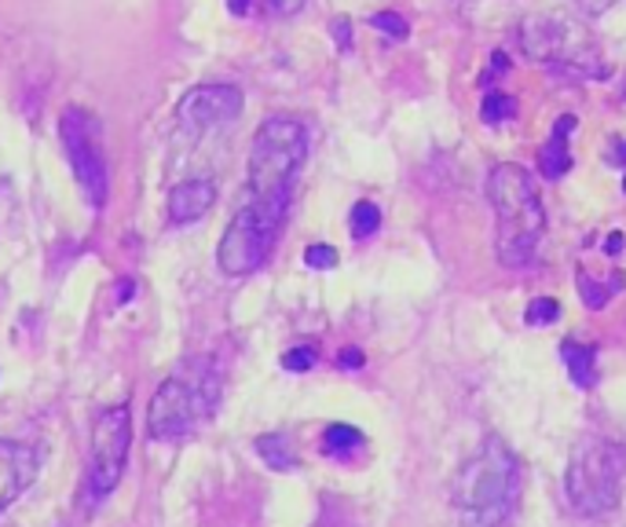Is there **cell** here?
<instances>
[{
	"mask_svg": "<svg viewBox=\"0 0 626 527\" xmlns=\"http://www.w3.org/2000/svg\"><path fill=\"white\" fill-rule=\"evenodd\" d=\"M257 451H260V458L268 462L271 469H279V473H290L297 465V454H294L290 440H286V436H260Z\"/></svg>",
	"mask_w": 626,
	"mask_h": 527,
	"instance_id": "cell-15",
	"label": "cell"
},
{
	"mask_svg": "<svg viewBox=\"0 0 626 527\" xmlns=\"http://www.w3.org/2000/svg\"><path fill=\"white\" fill-rule=\"evenodd\" d=\"M488 198L491 209H495L499 260L505 268H527L532 257L538 254V242H543L546 231V209L532 173L510 162L495 165L488 179Z\"/></svg>",
	"mask_w": 626,
	"mask_h": 527,
	"instance_id": "cell-2",
	"label": "cell"
},
{
	"mask_svg": "<svg viewBox=\"0 0 626 527\" xmlns=\"http://www.w3.org/2000/svg\"><path fill=\"white\" fill-rule=\"evenodd\" d=\"M363 447V433L352 425H330L327 436H322V451L330 454V458H348V454H356Z\"/></svg>",
	"mask_w": 626,
	"mask_h": 527,
	"instance_id": "cell-14",
	"label": "cell"
},
{
	"mask_svg": "<svg viewBox=\"0 0 626 527\" xmlns=\"http://www.w3.org/2000/svg\"><path fill=\"white\" fill-rule=\"evenodd\" d=\"M572 128H575V117L564 114L561 122H557V128H553V136L546 140V147L538 151V169H543V176L557 179V176L568 173L572 154H568V140H564V136H568Z\"/></svg>",
	"mask_w": 626,
	"mask_h": 527,
	"instance_id": "cell-12",
	"label": "cell"
},
{
	"mask_svg": "<svg viewBox=\"0 0 626 527\" xmlns=\"http://www.w3.org/2000/svg\"><path fill=\"white\" fill-rule=\"evenodd\" d=\"M561 359H564V366H568L575 385L579 389L594 385V349H586V344H579V341H564Z\"/></svg>",
	"mask_w": 626,
	"mask_h": 527,
	"instance_id": "cell-13",
	"label": "cell"
},
{
	"mask_svg": "<svg viewBox=\"0 0 626 527\" xmlns=\"http://www.w3.org/2000/svg\"><path fill=\"white\" fill-rule=\"evenodd\" d=\"M516 114V103L510 100V95H484V122H505V117Z\"/></svg>",
	"mask_w": 626,
	"mask_h": 527,
	"instance_id": "cell-18",
	"label": "cell"
},
{
	"mask_svg": "<svg viewBox=\"0 0 626 527\" xmlns=\"http://www.w3.org/2000/svg\"><path fill=\"white\" fill-rule=\"evenodd\" d=\"M557 316H561V304L550 301V297H538V301H532L524 311L527 327H550V322H557Z\"/></svg>",
	"mask_w": 626,
	"mask_h": 527,
	"instance_id": "cell-17",
	"label": "cell"
},
{
	"mask_svg": "<svg viewBox=\"0 0 626 527\" xmlns=\"http://www.w3.org/2000/svg\"><path fill=\"white\" fill-rule=\"evenodd\" d=\"M308 158V128L290 114H271L257 128L249 151V190L253 198L290 202L294 179Z\"/></svg>",
	"mask_w": 626,
	"mask_h": 527,
	"instance_id": "cell-4",
	"label": "cell"
},
{
	"mask_svg": "<svg viewBox=\"0 0 626 527\" xmlns=\"http://www.w3.org/2000/svg\"><path fill=\"white\" fill-rule=\"evenodd\" d=\"M264 4H268L271 16H297L305 8V0H264Z\"/></svg>",
	"mask_w": 626,
	"mask_h": 527,
	"instance_id": "cell-22",
	"label": "cell"
},
{
	"mask_svg": "<svg viewBox=\"0 0 626 527\" xmlns=\"http://www.w3.org/2000/svg\"><path fill=\"white\" fill-rule=\"evenodd\" d=\"M341 366L345 370H359V366H363V352H359V349H345L341 352Z\"/></svg>",
	"mask_w": 626,
	"mask_h": 527,
	"instance_id": "cell-23",
	"label": "cell"
},
{
	"mask_svg": "<svg viewBox=\"0 0 626 527\" xmlns=\"http://www.w3.org/2000/svg\"><path fill=\"white\" fill-rule=\"evenodd\" d=\"M129 447H132V411L125 403L106 406L92 422L89 473H84V495H89V502H103L122 484Z\"/></svg>",
	"mask_w": 626,
	"mask_h": 527,
	"instance_id": "cell-7",
	"label": "cell"
},
{
	"mask_svg": "<svg viewBox=\"0 0 626 527\" xmlns=\"http://www.w3.org/2000/svg\"><path fill=\"white\" fill-rule=\"evenodd\" d=\"M568 506L579 517H605L626 490V447L616 440H583L564 476Z\"/></svg>",
	"mask_w": 626,
	"mask_h": 527,
	"instance_id": "cell-5",
	"label": "cell"
},
{
	"mask_svg": "<svg viewBox=\"0 0 626 527\" xmlns=\"http://www.w3.org/2000/svg\"><path fill=\"white\" fill-rule=\"evenodd\" d=\"M521 498V462L502 440H484L451 484L459 527H505Z\"/></svg>",
	"mask_w": 626,
	"mask_h": 527,
	"instance_id": "cell-1",
	"label": "cell"
},
{
	"mask_svg": "<svg viewBox=\"0 0 626 527\" xmlns=\"http://www.w3.org/2000/svg\"><path fill=\"white\" fill-rule=\"evenodd\" d=\"M243 114V92L235 85H202L191 89L176 106L179 136H206L213 128L232 125Z\"/></svg>",
	"mask_w": 626,
	"mask_h": 527,
	"instance_id": "cell-9",
	"label": "cell"
},
{
	"mask_svg": "<svg viewBox=\"0 0 626 527\" xmlns=\"http://www.w3.org/2000/svg\"><path fill=\"white\" fill-rule=\"evenodd\" d=\"M619 246H623V238L612 235V238H608V254H619Z\"/></svg>",
	"mask_w": 626,
	"mask_h": 527,
	"instance_id": "cell-26",
	"label": "cell"
},
{
	"mask_svg": "<svg viewBox=\"0 0 626 527\" xmlns=\"http://www.w3.org/2000/svg\"><path fill=\"white\" fill-rule=\"evenodd\" d=\"M216 403H220V378L206 363H184L154 392L147 411V433L151 440L162 443L184 440L216 411Z\"/></svg>",
	"mask_w": 626,
	"mask_h": 527,
	"instance_id": "cell-3",
	"label": "cell"
},
{
	"mask_svg": "<svg viewBox=\"0 0 626 527\" xmlns=\"http://www.w3.org/2000/svg\"><path fill=\"white\" fill-rule=\"evenodd\" d=\"M286 209H290V202L246 195V202L238 206L232 224H227L220 246H216V264H220L227 275L257 271L275 249V238L283 231Z\"/></svg>",
	"mask_w": 626,
	"mask_h": 527,
	"instance_id": "cell-6",
	"label": "cell"
},
{
	"mask_svg": "<svg viewBox=\"0 0 626 527\" xmlns=\"http://www.w3.org/2000/svg\"><path fill=\"white\" fill-rule=\"evenodd\" d=\"M129 297H132V282H122V286H117V304H125Z\"/></svg>",
	"mask_w": 626,
	"mask_h": 527,
	"instance_id": "cell-25",
	"label": "cell"
},
{
	"mask_svg": "<svg viewBox=\"0 0 626 527\" xmlns=\"http://www.w3.org/2000/svg\"><path fill=\"white\" fill-rule=\"evenodd\" d=\"M59 136H63L70 169L78 176V187L84 202L92 209L106 206V190H111V169H106V154H103V128L92 114L70 106L59 117Z\"/></svg>",
	"mask_w": 626,
	"mask_h": 527,
	"instance_id": "cell-8",
	"label": "cell"
},
{
	"mask_svg": "<svg viewBox=\"0 0 626 527\" xmlns=\"http://www.w3.org/2000/svg\"><path fill=\"white\" fill-rule=\"evenodd\" d=\"M305 264H308V268H316V271H327V268H333V264H337V249L333 246H308L305 249Z\"/></svg>",
	"mask_w": 626,
	"mask_h": 527,
	"instance_id": "cell-20",
	"label": "cell"
},
{
	"mask_svg": "<svg viewBox=\"0 0 626 527\" xmlns=\"http://www.w3.org/2000/svg\"><path fill=\"white\" fill-rule=\"evenodd\" d=\"M623 190H626V184H623Z\"/></svg>",
	"mask_w": 626,
	"mask_h": 527,
	"instance_id": "cell-27",
	"label": "cell"
},
{
	"mask_svg": "<svg viewBox=\"0 0 626 527\" xmlns=\"http://www.w3.org/2000/svg\"><path fill=\"white\" fill-rule=\"evenodd\" d=\"M374 27H378L381 33H389V38H396V41H403L407 33H411L407 19L396 16V11H381V16H374Z\"/></svg>",
	"mask_w": 626,
	"mask_h": 527,
	"instance_id": "cell-19",
	"label": "cell"
},
{
	"mask_svg": "<svg viewBox=\"0 0 626 527\" xmlns=\"http://www.w3.org/2000/svg\"><path fill=\"white\" fill-rule=\"evenodd\" d=\"M283 366L294 370V374H305V370L316 366V349H308V344H305V349H290L283 355Z\"/></svg>",
	"mask_w": 626,
	"mask_h": 527,
	"instance_id": "cell-21",
	"label": "cell"
},
{
	"mask_svg": "<svg viewBox=\"0 0 626 527\" xmlns=\"http://www.w3.org/2000/svg\"><path fill=\"white\" fill-rule=\"evenodd\" d=\"M38 469H41V458L30 443L0 440V513L38 480Z\"/></svg>",
	"mask_w": 626,
	"mask_h": 527,
	"instance_id": "cell-10",
	"label": "cell"
},
{
	"mask_svg": "<svg viewBox=\"0 0 626 527\" xmlns=\"http://www.w3.org/2000/svg\"><path fill=\"white\" fill-rule=\"evenodd\" d=\"M216 206V184L213 179H179L168 190V220L173 224H195Z\"/></svg>",
	"mask_w": 626,
	"mask_h": 527,
	"instance_id": "cell-11",
	"label": "cell"
},
{
	"mask_svg": "<svg viewBox=\"0 0 626 527\" xmlns=\"http://www.w3.org/2000/svg\"><path fill=\"white\" fill-rule=\"evenodd\" d=\"M378 227H381V209L374 206V202H356V209H352V235L356 238H370V235H378Z\"/></svg>",
	"mask_w": 626,
	"mask_h": 527,
	"instance_id": "cell-16",
	"label": "cell"
},
{
	"mask_svg": "<svg viewBox=\"0 0 626 527\" xmlns=\"http://www.w3.org/2000/svg\"><path fill=\"white\" fill-rule=\"evenodd\" d=\"M333 30H337V38H341V44H348V22H345V19H337V22H333Z\"/></svg>",
	"mask_w": 626,
	"mask_h": 527,
	"instance_id": "cell-24",
	"label": "cell"
}]
</instances>
